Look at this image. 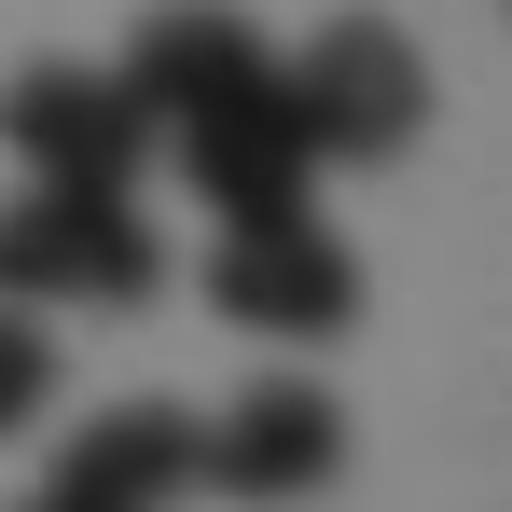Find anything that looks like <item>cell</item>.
Returning a JSON list of instances; mask_svg holds the SVG:
<instances>
[{"mask_svg":"<svg viewBox=\"0 0 512 512\" xmlns=\"http://www.w3.org/2000/svg\"><path fill=\"white\" fill-rule=\"evenodd\" d=\"M277 97H291V125H305L319 167H388L429 125V56L388 14H333L305 56H277Z\"/></svg>","mask_w":512,"mask_h":512,"instance_id":"obj_1","label":"cell"},{"mask_svg":"<svg viewBox=\"0 0 512 512\" xmlns=\"http://www.w3.org/2000/svg\"><path fill=\"white\" fill-rule=\"evenodd\" d=\"M153 222H139V194H14L0 208V305H153Z\"/></svg>","mask_w":512,"mask_h":512,"instance_id":"obj_2","label":"cell"},{"mask_svg":"<svg viewBox=\"0 0 512 512\" xmlns=\"http://www.w3.org/2000/svg\"><path fill=\"white\" fill-rule=\"evenodd\" d=\"M0 153L42 180V194H139V167H153V111L125 97V70L42 56V70L0 84Z\"/></svg>","mask_w":512,"mask_h":512,"instance_id":"obj_3","label":"cell"},{"mask_svg":"<svg viewBox=\"0 0 512 512\" xmlns=\"http://www.w3.org/2000/svg\"><path fill=\"white\" fill-rule=\"evenodd\" d=\"M208 305H222L236 333L333 346L346 319H360V250H346L319 208H305V222H250V236H222V250H208Z\"/></svg>","mask_w":512,"mask_h":512,"instance_id":"obj_4","label":"cell"},{"mask_svg":"<svg viewBox=\"0 0 512 512\" xmlns=\"http://www.w3.org/2000/svg\"><path fill=\"white\" fill-rule=\"evenodd\" d=\"M346 471V416H333V388H305V374H263V388H236L222 416L194 429V485H222V499H319Z\"/></svg>","mask_w":512,"mask_h":512,"instance_id":"obj_5","label":"cell"},{"mask_svg":"<svg viewBox=\"0 0 512 512\" xmlns=\"http://www.w3.org/2000/svg\"><path fill=\"white\" fill-rule=\"evenodd\" d=\"M263 84H277V42H263L236 0H167L125 42V97L153 111V139H180V125H208V111H236Z\"/></svg>","mask_w":512,"mask_h":512,"instance_id":"obj_6","label":"cell"},{"mask_svg":"<svg viewBox=\"0 0 512 512\" xmlns=\"http://www.w3.org/2000/svg\"><path fill=\"white\" fill-rule=\"evenodd\" d=\"M180 180L222 208V236H250V222H305L319 153H305L291 97L263 84V97H236V111H208V125H180Z\"/></svg>","mask_w":512,"mask_h":512,"instance_id":"obj_7","label":"cell"},{"mask_svg":"<svg viewBox=\"0 0 512 512\" xmlns=\"http://www.w3.org/2000/svg\"><path fill=\"white\" fill-rule=\"evenodd\" d=\"M42 499H70V512H167V499H194V416H180V402H111V416H84Z\"/></svg>","mask_w":512,"mask_h":512,"instance_id":"obj_8","label":"cell"},{"mask_svg":"<svg viewBox=\"0 0 512 512\" xmlns=\"http://www.w3.org/2000/svg\"><path fill=\"white\" fill-rule=\"evenodd\" d=\"M42 416H56V333L28 305H0V443H28Z\"/></svg>","mask_w":512,"mask_h":512,"instance_id":"obj_9","label":"cell"},{"mask_svg":"<svg viewBox=\"0 0 512 512\" xmlns=\"http://www.w3.org/2000/svg\"><path fill=\"white\" fill-rule=\"evenodd\" d=\"M14 512H70V499H14Z\"/></svg>","mask_w":512,"mask_h":512,"instance_id":"obj_10","label":"cell"}]
</instances>
